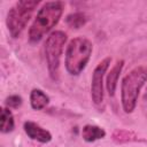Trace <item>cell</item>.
<instances>
[{
	"instance_id": "8992f818",
	"label": "cell",
	"mask_w": 147,
	"mask_h": 147,
	"mask_svg": "<svg viewBox=\"0 0 147 147\" xmlns=\"http://www.w3.org/2000/svg\"><path fill=\"white\" fill-rule=\"evenodd\" d=\"M111 59L105 57L98 63L92 74L91 80V98L95 105H101L103 102V78L107 69L109 68Z\"/></svg>"
},
{
	"instance_id": "9c48e42d",
	"label": "cell",
	"mask_w": 147,
	"mask_h": 147,
	"mask_svg": "<svg viewBox=\"0 0 147 147\" xmlns=\"http://www.w3.org/2000/svg\"><path fill=\"white\" fill-rule=\"evenodd\" d=\"M106 136V131L96 125H92V124H87L83 127L82 130V137L86 142H93L96 141L99 139L105 138Z\"/></svg>"
},
{
	"instance_id": "7c38bea8",
	"label": "cell",
	"mask_w": 147,
	"mask_h": 147,
	"mask_svg": "<svg viewBox=\"0 0 147 147\" xmlns=\"http://www.w3.org/2000/svg\"><path fill=\"white\" fill-rule=\"evenodd\" d=\"M15 122H14V116L9 108H2L1 109V132L2 133H8L14 130Z\"/></svg>"
},
{
	"instance_id": "8fae6325",
	"label": "cell",
	"mask_w": 147,
	"mask_h": 147,
	"mask_svg": "<svg viewBox=\"0 0 147 147\" xmlns=\"http://www.w3.org/2000/svg\"><path fill=\"white\" fill-rule=\"evenodd\" d=\"M111 138L117 144H124V142H130V141H138L139 138L138 136L133 132V131H129V130H122V129H117L113 132Z\"/></svg>"
},
{
	"instance_id": "9a60e30c",
	"label": "cell",
	"mask_w": 147,
	"mask_h": 147,
	"mask_svg": "<svg viewBox=\"0 0 147 147\" xmlns=\"http://www.w3.org/2000/svg\"><path fill=\"white\" fill-rule=\"evenodd\" d=\"M145 96L147 98V88H146V94H145Z\"/></svg>"
},
{
	"instance_id": "30bf717a",
	"label": "cell",
	"mask_w": 147,
	"mask_h": 147,
	"mask_svg": "<svg viewBox=\"0 0 147 147\" xmlns=\"http://www.w3.org/2000/svg\"><path fill=\"white\" fill-rule=\"evenodd\" d=\"M49 102L48 95L41 91L40 88H33L30 93V103L32 109L34 110H41L44 109Z\"/></svg>"
},
{
	"instance_id": "7a4b0ae2",
	"label": "cell",
	"mask_w": 147,
	"mask_h": 147,
	"mask_svg": "<svg viewBox=\"0 0 147 147\" xmlns=\"http://www.w3.org/2000/svg\"><path fill=\"white\" fill-rule=\"evenodd\" d=\"M147 82V65H138L127 72L121 84V102L124 113L130 114L134 110L139 93Z\"/></svg>"
},
{
	"instance_id": "ba28073f",
	"label": "cell",
	"mask_w": 147,
	"mask_h": 147,
	"mask_svg": "<svg viewBox=\"0 0 147 147\" xmlns=\"http://www.w3.org/2000/svg\"><path fill=\"white\" fill-rule=\"evenodd\" d=\"M124 67V60H119L116 62V64L110 69V71L107 75L106 78V88L107 92L110 96H114L116 87H117V82H118V77L122 72V69Z\"/></svg>"
},
{
	"instance_id": "277c9868",
	"label": "cell",
	"mask_w": 147,
	"mask_h": 147,
	"mask_svg": "<svg viewBox=\"0 0 147 147\" xmlns=\"http://www.w3.org/2000/svg\"><path fill=\"white\" fill-rule=\"evenodd\" d=\"M39 2V0H20L9 9L6 24L13 38L20 37L23 32Z\"/></svg>"
},
{
	"instance_id": "4fadbf2b",
	"label": "cell",
	"mask_w": 147,
	"mask_h": 147,
	"mask_svg": "<svg viewBox=\"0 0 147 147\" xmlns=\"http://www.w3.org/2000/svg\"><path fill=\"white\" fill-rule=\"evenodd\" d=\"M86 21H87L86 15L84 13H79V11L69 14L65 17V23L71 29H80L83 25L86 24Z\"/></svg>"
},
{
	"instance_id": "5bb4252c",
	"label": "cell",
	"mask_w": 147,
	"mask_h": 147,
	"mask_svg": "<svg viewBox=\"0 0 147 147\" xmlns=\"http://www.w3.org/2000/svg\"><path fill=\"white\" fill-rule=\"evenodd\" d=\"M6 107L7 108H14V109H17L18 107H21L22 105V98L20 95H9L6 101Z\"/></svg>"
},
{
	"instance_id": "52a82bcc",
	"label": "cell",
	"mask_w": 147,
	"mask_h": 147,
	"mask_svg": "<svg viewBox=\"0 0 147 147\" xmlns=\"http://www.w3.org/2000/svg\"><path fill=\"white\" fill-rule=\"evenodd\" d=\"M23 129H24V132L28 134V137L31 138L32 140L39 141L41 144H46L52 140L51 132L47 131L46 129L41 127L40 125H38L34 122H31V121L25 122L23 125Z\"/></svg>"
},
{
	"instance_id": "5b68a950",
	"label": "cell",
	"mask_w": 147,
	"mask_h": 147,
	"mask_svg": "<svg viewBox=\"0 0 147 147\" xmlns=\"http://www.w3.org/2000/svg\"><path fill=\"white\" fill-rule=\"evenodd\" d=\"M67 42V33L63 31H53L46 39L44 45L45 59L47 63V69L49 76L53 80L59 79V69H60V60Z\"/></svg>"
},
{
	"instance_id": "6da1fadb",
	"label": "cell",
	"mask_w": 147,
	"mask_h": 147,
	"mask_svg": "<svg viewBox=\"0 0 147 147\" xmlns=\"http://www.w3.org/2000/svg\"><path fill=\"white\" fill-rule=\"evenodd\" d=\"M64 9L62 1H48L37 13V16L29 29L30 42H39L60 21Z\"/></svg>"
},
{
	"instance_id": "3957f363",
	"label": "cell",
	"mask_w": 147,
	"mask_h": 147,
	"mask_svg": "<svg viewBox=\"0 0 147 147\" xmlns=\"http://www.w3.org/2000/svg\"><path fill=\"white\" fill-rule=\"evenodd\" d=\"M92 51V42L85 37H77L70 40L65 49V70L71 76H78L88 63Z\"/></svg>"
}]
</instances>
